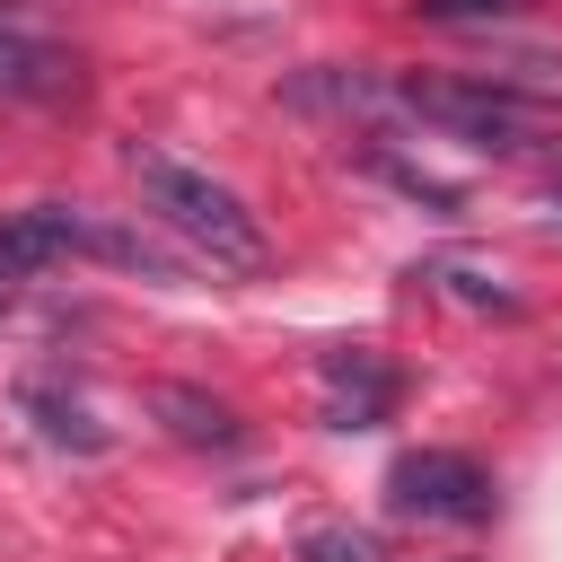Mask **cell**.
<instances>
[{
	"mask_svg": "<svg viewBox=\"0 0 562 562\" xmlns=\"http://www.w3.org/2000/svg\"><path fill=\"white\" fill-rule=\"evenodd\" d=\"M395 105H404L413 123H439V132L474 140V149H518V140H527V105L501 97L492 79H404Z\"/></svg>",
	"mask_w": 562,
	"mask_h": 562,
	"instance_id": "3957f363",
	"label": "cell"
},
{
	"mask_svg": "<svg viewBox=\"0 0 562 562\" xmlns=\"http://www.w3.org/2000/svg\"><path fill=\"white\" fill-rule=\"evenodd\" d=\"M474 79H492V88L518 97V105H562V53H501V61L474 70Z\"/></svg>",
	"mask_w": 562,
	"mask_h": 562,
	"instance_id": "5b68a950",
	"label": "cell"
},
{
	"mask_svg": "<svg viewBox=\"0 0 562 562\" xmlns=\"http://www.w3.org/2000/svg\"><path fill=\"white\" fill-rule=\"evenodd\" d=\"M386 501H395V518L474 527V518H492V474L457 448H413V457L386 465Z\"/></svg>",
	"mask_w": 562,
	"mask_h": 562,
	"instance_id": "7a4b0ae2",
	"label": "cell"
},
{
	"mask_svg": "<svg viewBox=\"0 0 562 562\" xmlns=\"http://www.w3.org/2000/svg\"><path fill=\"white\" fill-rule=\"evenodd\" d=\"M316 386H325V422H334V430H369V422H386V404H395V369H386L378 351H325Z\"/></svg>",
	"mask_w": 562,
	"mask_h": 562,
	"instance_id": "277c9868",
	"label": "cell"
},
{
	"mask_svg": "<svg viewBox=\"0 0 562 562\" xmlns=\"http://www.w3.org/2000/svg\"><path fill=\"white\" fill-rule=\"evenodd\" d=\"M422 18H439V26H474V18H518L527 0H413Z\"/></svg>",
	"mask_w": 562,
	"mask_h": 562,
	"instance_id": "52a82bcc",
	"label": "cell"
},
{
	"mask_svg": "<svg viewBox=\"0 0 562 562\" xmlns=\"http://www.w3.org/2000/svg\"><path fill=\"white\" fill-rule=\"evenodd\" d=\"M307 553H316V562H369L360 536H307Z\"/></svg>",
	"mask_w": 562,
	"mask_h": 562,
	"instance_id": "ba28073f",
	"label": "cell"
},
{
	"mask_svg": "<svg viewBox=\"0 0 562 562\" xmlns=\"http://www.w3.org/2000/svg\"><path fill=\"white\" fill-rule=\"evenodd\" d=\"M430 281H448L457 299H474V307H518L509 290H501V272H483V263H465V255H439L430 263Z\"/></svg>",
	"mask_w": 562,
	"mask_h": 562,
	"instance_id": "8992f818",
	"label": "cell"
},
{
	"mask_svg": "<svg viewBox=\"0 0 562 562\" xmlns=\"http://www.w3.org/2000/svg\"><path fill=\"white\" fill-rule=\"evenodd\" d=\"M132 184H140V202H149V220L158 228H176L211 272H263L272 263V237H263V220L237 202V184H220L211 167H193V158H176V149H132Z\"/></svg>",
	"mask_w": 562,
	"mask_h": 562,
	"instance_id": "6da1fadb",
	"label": "cell"
}]
</instances>
